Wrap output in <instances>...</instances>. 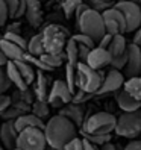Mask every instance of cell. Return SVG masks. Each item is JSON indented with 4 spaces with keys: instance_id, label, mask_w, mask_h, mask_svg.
<instances>
[{
    "instance_id": "6da1fadb",
    "label": "cell",
    "mask_w": 141,
    "mask_h": 150,
    "mask_svg": "<svg viewBox=\"0 0 141 150\" xmlns=\"http://www.w3.org/2000/svg\"><path fill=\"white\" fill-rule=\"evenodd\" d=\"M44 132H46V138L50 149L64 150L70 141L77 137V126L67 117L56 114L49 118Z\"/></svg>"
},
{
    "instance_id": "7a4b0ae2",
    "label": "cell",
    "mask_w": 141,
    "mask_h": 150,
    "mask_svg": "<svg viewBox=\"0 0 141 150\" xmlns=\"http://www.w3.org/2000/svg\"><path fill=\"white\" fill-rule=\"evenodd\" d=\"M79 28V32L86 33L99 44V41L103 38V35L106 33V26H105V20L100 11H96L90 8L82 17L81 20L76 23Z\"/></svg>"
},
{
    "instance_id": "3957f363",
    "label": "cell",
    "mask_w": 141,
    "mask_h": 150,
    "mask_svg": "<svg viewBox=\"0 0 141 150\" xmlns=\"http://www.w3.org/2000/svg\"><path fill=\"white\" fill-rule=\"evenodd\" d=\"M115 126H117V117L111 112L102 111L86 117L84 126L81 127V132L91 135H105L115 130Z\"/></svg>"
},
{
    "instance_id": "277c9868",
    "label": "cell",
    "mask_w": 141,
    "mask_h": 150,
    "mask_svg": "<svg viewBox=\"0 0 141 150\" xmlns=\"http://www.w3.org/2000/svg\"><path fill=\"white\" fill-rule=\"evenodd\" d=\"M43 41H44V49L47 53H53L59 55L65 50V44H67V37H68V30L62 28L61 24L52 23L47 24L43 29Z\"/></svg>"
},
{
    "instance_id": "5b68a950",
    "label": "cell",
    "mask_w": 141,
    "mask_h": 150,
    "mask_svg": "<svg viewBox=\"0 0 141 150\" xmlns=\"http://www.w3.org/2000/svg\"><path fill=\"white\" fill-rule=\"evenodd\" d=\"M76 67H77V77H79V88L86 93L97 94L106 73L91 68L86 62H82V61Z\"/></svg>"
},
{
    "instance_id": "8992f818",
    "label": "cell",
    "mask_w": 141,
    "mask_h": 150,
    "mask_svg": "<svg viewBox=\"0 0 141 150\" xmlns=\"http://www.w3.org/2000/svg\"><path fill=\"white\" fill-rule=\"evenodd\" d=\"M114 132L118 137L130 138V139L141 135V109L123 112L117 118V126Z\"/></svg>"
},
{
    "instance_id": "52a82bcc",
    "label": "cell",
    "mask_w": 141,
    "mask_h": 150,
    "mask_svg": "<svg viewBox=\"0 0 141 150\" xmlns=\"http://www.w3.org/2000/svg\"><path fill=\"white\" fill-rule=\"evenodd\" d=\"M47 146L46 132L41 127H26L18 132L17 147L21 150H46Z\"/></svg>"
},
{
    "instance_id": "ba28073f",
    "label": "cell",
    "mask_w": 141,
    "mask_h": 150,
    "mask_svg": "<svg viewBox=\"0 0 141 150\" xmlns=\"http://www.w3.org/2000/svg\"><path fill=\"white\" fill-rule=\"evenodd\" d=\"M115 6L123 12L126 18V32H135L141 28V3L135 0H121L115 2Z\"/></svg>"
},
{
    "instance_id": "9c48e42d",
    "label": "cell",
    "mask_w": 141,
    "mask_h": 150,
    "mask_svg": "<svg viewBox=\"0 0 141 150\" xmlns=\"http://www.w3.org/2000/svg\"><path fill=\"white\" fill-rule=\"evenodd\" d=\"M72 100H73V93L68 88L65 81L58 79V81H55L53 83H52L50 93H49V97H47V102L50 103V106L62 108Z\"/></svg>"
},
{
    "instance_id": "30bf717a",
    "label": "cell",
    "mask_w": 141,
    "mask_h": 150,
    "mask_svg": "<svg viewBox=\"0 0 141 150\" xmlns=\"http://www.w3.org/2000/svg\"><path fill=\"white\" fill-rule=\"evenodd\" d=\"M102 15L105 20V26H106V32L114 33V35L126 33V18L115 5L108 8L106 11H103Z\"/></svg>"
},
{
    "instance_id": "8fae6325",
    "label": "cell",
    "mask_w": 141,
    "mask_h": 150,
    "mask_svg": "<svg viewBox=\"0 0 141 150\" xmlns=\"http://www.w3.org/2000/svg\"><path fill=\"white\" fill-rule=\"evenodd\" d=\"M126 82V76L125 73H121L120 70L115 68H109L106 71V76L103 79V83L100 86V90L97 94H109V93H117L120 91L123 85Z\"/></svg>"
},
{
    "instance_id": "7c38bea8",
    "label": "cell",
    "mask_w": 141,
    "mask_h": 150,
    "mask_svg": "<svg viewBox=\"0 0 141 150\" xmlns=\"http://www.w3.org/2000/svg\"><path fill=\"white\" fill-rule=\"evenodd\" d=\"M128 55H129L128 65L125 67V71H123L126 79L140 76L141 74V47L135 42L128 44Z\"/></svg>"
},
{
    "instance_id": "4fadbf2b",
    "label": "cell",
    "mask_w": 141,
    "mask_h": 150,
    "mask_svg": "<svg viewBox=\"0 0 141 150\" xmlns=\"http://www.w3.org/2000/svg\"><path fill=\"white\" fill-rule=\"evenodd\" d=\"M0 139L6 150H14L17 147V139H18V130L15 127L14 120H5L0 126Z\"/></svg>"
},
{
    "instance_id": "5bb4252c",
    "label": "cell",
    "mask_w": 141,
    "mask_h": 150,
    "mask_svg": "<svg viewBox=\"0 0 141 150\" xmlns=\"http://www.w3.org/2000/svg\"><path fill=\"white\" fill-rule=\"evenodd\" d=\"M111 61H112V55L109 53V50L97 46L90 52V55H88L85 62L94 70H102L103 67L109 65Z\"/></svg>"
},
{
    "instance_id": "9a60e30c",
    "label": "cell",
    "mask_w": 141,
    "mask_h": 150,
    "mask_svg": "<svg viewBox=\"0 0 141 150\" xmlns=\"http://www.w3.org/2000/svg\"><path fill=\"white\" fill-rule=\"evenodd\" d=\"M59 114L67 117L68 120H72L77 127H82L85 120H86L85 118V109L82 108V105L74 103V102H70V103L65 105V106H62L61 111H59Z\"/></svg>"
},
{
    "instance_id": "2e32d148",
    "label": "cell",
    "mask_w": 141,
    "mask_h": 150,
    "mask_svg": "<svg viewBox=\"0 0 141 150\" xmlns=\"http://www.w3.org/2000/svg\"><path fill=\"white\" fill-rule=\"evenodd\" d=\"M26 20L32 28H38L43 23V8L40 0H26Z\"/></svg>"
},
{
    "instance_id": "e0dca14e",
    "label": "cell",
    "mask_w": 141,
    "mask_h": 150,
    "mask_svg": "<svg viewBox=\"0 0 141 150\" xmlns=\"http://www.w3.org/2000/svg\"><path fill=\"white\" fill-rule=\"evenodd\" d=\"M115 100H117L118 108H120L123 112H130V111H138V109H141V100L135 99L134 96H130V94L125 90V88H121L120 91H117Z\"/></svg>"
},
{
    "instance_id": "ac0fdd59",
    "label": "cell",
    "mask_w": 141,
    "mask_h": 150,
    "mask_svg": "<svg viewBox=\"0 0 141 150\" xmlns=\"http://www.w3.org/2000/svg\"><path fill=\"white\" fill-rule=\"evenodd\" d=\"M0 49H2V52L8 56V59L9 61H21L26 58V52L24 49H21L18 44H15L9 40H6L5 37L2 38V41H0Z\"/></svg>"
},
{
    "instance_id": "d6986e66",
    "label": "cell",
    "mask_w": 141,
    "mask_h": 150,
    "mask_svg": "<svg viewBox=\"0 0 141 150\" xmlns=\"http://www.w3.org/2000/svg\"><path fill=\"white\" fill-rule=\"evenodd\" d=\"M15 127H17L18 132L26 129V127H41V129H44L46 127V123H44L43 118L35 115V114L26 112V114H23V115H20L15 120Z\"/></svg>"
},
{
    "instance_id": "ffe728a7",
    "label": "cell",
    "mask_w": 141,
    "mask_h": 150,
    "mask_svg": "<svg viewBox=\"0 0 141 150\" xmlns=\"http://www.w3.org/2000/svg\"><path fill=\"white\" fill-rule=\"evenodd\" d=\"M35 96H37L38 100H47L49 93H50V88H49V81L46 74L43 73V70H38L37 71V77H35Z\"/></svg>"
},
{
    "instance_id": "44dd1931",
    "label": "cell",
    "mask_w": 141,
    "mask_h": 150,
    "mask_svg": "<svg viewBox=\"0 0 141 150\" xmlns=\"http://www.w3.org/2000/svg\"><path fill=\"white\" fill-rule=\"evenodd\" d=\"M5 67H6V71H8V74H9L12 83L17 86V90H26V88H29V85L26 83L24 77L21 76L20 70H18V67H17V64L14 62V61H8V64Z\"/></svg>"
},
{
    "instance_id": "7402d4cb",
    "label": "cell",
    "mask_w": 141,
    "mask_h": 150,
    "mask_svg": "<svg viewBox=\"0 0 141 150\" xmlns=\"http://www.w3.org/2000/svg\"><path fill=\"white\" fill-rule=\"evenodd\" d=\"M108 50H109V53L112 55V58L114 56H120V55L125 53V52L128 50V42H126L125 35H123V33L114 35V38H112V41L109 44Z\"/></svg>"
},
{
    "instance_id": "603a6c76",
    "label": "cell",
    "mask_w": 141,
    "mask_h": 150,
    "mask_svg": "<svg viewBox=\"0 0 141 150\" xmlns=\"http://www.w3.org/2000/svg\"><path fill=\"white\" fill-rule=\"evenodd\" d=\"M65 82L68 85V88L72 90V93L74 94L79 90V77H77V67L72 62L65 64Z\"/></svg>"
},
{
    "instance_id": "cb8c5ba5",
    "label": "cell",
    "mask_w": 141,
    "mask_h": 150,
    "mask_svg": "<svg viewBox=\"0 0 141 150\" xmlns=\"http://www.w3.org/2000/svg\"><path fill=\"white\" fill-rule=\"evenodd\" d=\"M14 62L17 64V67H18V70H20L21 76L24 77L26 83H28V85L33 83L35 82V77H37V73H35V70H33V65L29 62V61H24V59L14 61Z\"/></svg>"
},
{
    "instance_id": "d4e9b609",
    "label": "cell",
    "mask_w": 141,
    "mask_h": 150,
    "mask_svg": "<svg viewBox=\"0 0 141 150\" xmlns=\"http://www.w3.org/2000/svg\"><path fill=\"white\" fill-rule=\"evenodd\" d=\"M28 52L33 56H41L43 53H46L44 49V41H43V33H37L29 40L28 42Z\"/></svg>"
},
{
    "instance_id": "484cf974",
    "label": "cell",
    "mask_w": 141,
    "mask_h": 150,
    "mask_svg": "<svg viewBox=\"0 0 141 150\" xmlns=\"http://www.w3.org/2000/svg\"><path fill=\"white\" fill-rule=\"evenodd\" d=\"M123 88H125L130 96H134L135 99L141 100V76H134V77L126 79Z\"/></svg>"
},
{
    "instance_id": "4316f807",
    "label": "cell",
    "mask_w": 141,
    "mask_h": 150,
    "mask_svg": "<svg viewBox=\"0 0 141 150\" xmlns=\"http://www.w3.org/2000/svg\"><path fill=\"white\" fill-rule=\"evenodd\" d=\"M65 55H67V62H72L74 65H77L81 61H79V44L70 37L67 40L65 44Z\"/></svg>"
},
{
    "instance_id": "83f0119b",
    "label": "cell",
    "mask_w": 141,
    "mask_h": 150,
    "mask_svg": "<svg viewBox=\"0 0 141 150\" xmlns=\"http://www.w3.org/2000/svg\"><path fill=\"white\" fill-rule=\"evenodd\" d=\"M32 114H35L37 117L40 118H47L49 117V114H50V103L47 100H35L32 103V109H30Z\"/></svg>"
},
{
    "instance_id": "f1b7e54d",
    "label": "cell",
    "mask_w": 141,
    "mask_h": 150,
    "mask_svg": "<svg viewBox=\"0 0 141 150\" xmlns=\"http://www.w3.org/2000/svg\"><path fill=\"white\" fill-rule=\"evenodd\" d=\"M44 62H46L47 65H50L52 68H56V67H61L64 64V59H67V55H65V52H62V53H59V55H53V53H43L40 56Z\"/></svg>"
},
{
    "instance_id": "f546056e",
    "label": "cell",
    "mask_w": 141,
    "mask_h": 150,
    "mask_svg": "<svg viewBox=\"0 0 141 150\" xmlns=\"http://www.w3.org/2000/svg\"><path fill=\"white\" fill-rule=\"evenodd\" d=\"M81 3H84V0H62V2H61V6H62L64 15L67 17V18H68V17H72V15H74L76 8Z\"/></svg>"
},
{
    "instance_id": "4dcf8cb0",
    "label": "cell",
    "mask_w": 141,
    "mask_h": 150,
    "mask_svg": "<svg viewBox=\"0 0 141 150\" xmlns=\"http://www.w3.org/2000/svg\"><path fill=\"white\" fill-rule=\"evenodd\" d=\"M72 38L77 42V44H82V46H86V47H90V49H94L96 46H97V42H96L90 35H86V33H82V32H79L76 35H72Z\"/></svg>"
},
{
    "instance_id": "1f68e13d",
    "label": "cell",
    "mask_w": 141,
    "mask_h": 150,
    "mask_svg": "<svg viewBox=\"0 0 141 150\" xmlns=\"http://www.w3.org/2000/svg\"><path fill=\"white\" fill-rule=\"evenodd\" d=\"M11 85H12V81L6 71V68L0 67V94H5L11 88Z\"/></svg>"
},
{
    "instance_id": "d6a6232c",
    "label": "cell",
    "mask_w": 141,
    "mask_h": 150,
    "mask_svg": "<svg viewBox=\"0 0 141 150\" xmlns=\"http://www.w3.org/2000/svg\"><path fill=\"white\" fill-rule=\"evenodd\" d=\"M128 59H129V55H128V50L125 52L123 55H120V56H114L112 58V61H111V68H115V70H125V67L128 65Z\"/></svg>"
},
{
    "instance_id": "836d02e7",
    "label": "cell",
    "mask_w": 141,
    "mask_h": 150,
    "mask_svg": "<svg viewBox=\"0 0 141 150\" xmlns=\"http://www.w3.org/2000/svg\"><path fill=\"white\" fill-rule=\"evenodd\" d=\"M82 134V138H86L88 141L97 144V146H102L105 143L111 141V134H105V135H91V134H85V132H81Z\"/></svg>"
},
{
    "instance_id": "e575fe53",
    "label": "cell",
    "mask_w": 141,
    "mask_h": 150,
    "mask_svg": "<svg viewBox=\"0 0 141 150\" xmlns=\"http://www.w3.org/2000/svg\"><path fill=\"white\" fill-rule=\"evenodd\" d=\"M3 37H5L6 40H9V41L15 42V44H18V46H20L21 49L28 50V42H26V40L21 37L20 33H17V32H6V30H5Z\"/></svg>"
},
{
    "instance_id": "d590c367",
    "label": "cell",
    "mask_w": 141,
    "mask_h": 150,
    "mask_svg": "<svg viewBox=\"0 0 141 150\" xmlns=\"http://www.w3.org/2000/svg\"><path fill=\"white\" fill-rule=\"evenodd\" d=\"M23 114H26V112H23L21 109H18V108H15L14 106V105H11V106L9 108H8L3 114H2V115H0V117H2L3 118V121L5 120H17V118H18L20 115H23Z\"/></svg>"
},
{
    "instance_id": "8d00e7d4",
    "label": "cell",
    "mask_w": 141,
    "mask_h": 150,
    "mask_svg": "<svg viewBox=\"0 0 141 150\" xmlns=\"http://www.w3.org/2000/svg\"><path fill=\"white\" fill-rule=\"evenodd\" d=\"M91 93H86V91H84V90H79L73 94V100L72 102H74V103H79V105H82V103H85L86 100H90L91 99Z\"/></svg>"
},
{
    "instance_id": "74e56055",
    "label": "cell",
    "mask_w": 141,
    "mask_h": 150,
    "mask_svg": "<svg viewBox=\"0 0 141 150\" xmlns=\"http://www.w3.org/2000/svg\"><path fill=\"white\" fill-rule=\"evenodd\" d=\"M114 5H115V3L105 2V0H90V6L93 8V9H96V11H100V12L106 11L108 8H111V6H114Z\"/></svg>"
},
{
    "instance_id": "f35d334b",
    "label": "cell",
    "mask_w": 141,
    "mask_h": 150,
    "mask_svg": "<svg viewBox=\"0 0 141 150\" xmlns=\"http://www.w3.org/2000/svg\"><path fill=\"white\" fill-rule=\"evenodd\" d=\"M8 18H11V15H9V8H8V5L3 2V0H0V28L6 24Z\"/></svg>"
},
{
    "instance_id": "ab89813d",
    "label": "cell",
    "mask_w": 141,
    "mask_h": 150,
    "mask_svg": "<svg viewBox=\"0 0 141 150\" xmlns=\"http://www.w3.org/2000/svg\"><path fill=\"white\" fill-rule=\"evenodd\" d=\"M64 150H84V139L79 138V137L73 138V139L65 146Z\"/></svg>"
},
{
    "instance_id": "60d3db41",
    "label": "cell",
    "mask_w": 141,
    "mask_h": 150,
    "mask_svg": "<svg viewBox=\"0 0 141 150\" xmlns=\"http://www.w3.org/2000/svg\"><path fill=\"white\" fill-rule=\"evenodd\" d=\"M12 105V97L6 96V94H0V115Z\"/></svg>"
},
{
    "instance_id": "b9f144b4",
    "label": "cell",
    "mask_w": 141,
    "mask_h": 150,
    "mask_svg": "<svg viewBox=\"0 0 141 150\" xmlns=\"http://www.w3.org/2000/svg\"><path fill=\"white\" fill-rule=\"evenodd\" d=\"M90 8H91V6H90V5H86L85 2H84V3H81V5H79V6L76 8V11H74V20H76V23H77L79 20H81V17H82L88 9H90Z\"/></svg>"
},
{
    "instance_id": "7bdbcfd3",
    "label": "cell",
    "mask_w": 141,
    "mask_h": 150,
    "mask_svg": "<svg viewBox=\"0 0 141 150\" xmlns=\"http://www.w3.org/2000/svg\"><path fill=\"white\" fill-rule=\"evenodd\" d=\"M3 2L8 5V8H9V15H11V18H14V17H15V12H17V8H18V3H20V0H3Z\"/></svg>"
},
{
    "instance_id": "ee69618b",
    "label": "cell",
    "mask_w": 141,
    "mask_h": 150,
    "mask_svg": "<svg viewBox=\"0 0 141 150\" xmlns=\"http://www.w3.org/2000/svg\"><path fill=\"white\" fill-rule=\"evenodd\" d=\"M112 38H114V33L106 32V33L103 35V38L99 41L97 46H99V47H103V49H108V47H109V44H111V41H112Z\"/></svg>"
},
{
    "instance_id": "f6af8a7d",
    "label": "cell",
    "mask_w": 141,
    "mask_h": 150,
    "mask_svg": "<svg viewBox=\"0 0 141 150\" xmlns=\"http://www.w3.org/2000/svg\"><path fill=\"white\" fill-rule=\"evenodd\" d=\"M26 0H20V3H18V8H17V12H15V17L14 18H20V17H23L26 14Z\"/></svg>"
},
{
    "instance_id": "bcb514c9",
    "label": "cell",
    "mask_w": 141,
    "mask_h": 150,
    "mask_svg": "<svg viewBox=\"0 0 141 150\" xmlns=\"http://www.w3.org/2000/svg\"><path fill=\"white\" fill-rule=\"evenodd\" d=\"M125 150H141V139H132L125 146Z\"/></svg>"
},
{
    "instance_id": "7dc6e473",
    "label": "cell",
    "mask_w": 141,
    "mask_h": 150,
    "mask_svg": "<svg viewBox=\"0 0 141 150\" xmlns=\"http://www.w3.org/2000/svg\"><path fill=\"white\" fill-rule=\"evenodd\" d=\"M82 139H84V150H100V146L88 141L86 138H82Z\"/></svg>"
},
{
    "instance_id": "c3c4849f",
    "label": "cell",
    "mask_w": 141,
    "mask_h": 150,
    "mask_svg": "<svg viewBox=\"0 0 141 150\" xmlns=\"http://www.w3.org/2000/svg\"><path fill=\"white\" fill-rule=\"evenodd\" d=\"M117 144H112L111 141H108V143H105L100 146V150H117Z\"/></svg>"
},
{
    "instance_id": "681fc988",
    "label": "cell",
    "mask_w": 141,
    "mask_h": 150,
    "mask_svg": "<svg viewBox=\"0 0 141 150\" xmlns=\"http://www.w3.org/2000/svg\"><path fill=\"white\" fill-rule=\"evenodd\" d=\"M132 42L138 44V46L141 47V28L135 30V35H134V41H132Z\"/></svg>"
},
{
    "instance_id": "f907efd6",
    "label": "cell",
    "mask_w": 141,
    "mask_h": 150,
    "mask_svg": "<svg viewBox=\"0 0 141 150\" xmlns=\"http://www.w3.org/2000/svg\"><path fill=\"white\" fill-rule=\"evenodd\" d=\"M6 32H17V33H20V23H14L12 26H8Z\"/></svg>"
},
{
    "instance_id": "816d5d0a",
    "label": "cell",
    "mask_w": 141,
    "mask_h": 150,
    "mask_svg": "<svg viewBox=\"0 0 141 150\" xmlns=\"http://www.w3.org/2000/svg\"><path fill=\"white\" fill-rule=\"evenodd\" d=\"M8 61H9V59H8V56L2 52V49H0V67L6 65V64H8Z\"/></svg>"
},
{
    "instance_id": "f5cc1de1",
    "label": "cell",
    "mask_w": 141,
    "mask_h": 150,
    "mask_svg": "<svg viewBox=\"0 0 141 150\" xmlns=\"http://www.w3.org/2000/svg\"><path fill=\"white\" fill-rule=\"evenodd\" d=\"M0 150H6L5 146H3V143H2V139H0Z\"/></svg>"
},
{
    "instance_id": "db71d44e",
    "label": "cell",
    "mask_w": 141,
    "mask_h": 150,
    "mask_svg": "<svg viewBox=\"0 0 141 150\" xmlns=\"http://www.w3.org/2000/svg\"><path fill=\"white\" fill-rule=\"evenodd\" d=\"M117 147H118L117 150H125V146H121V144H117Z\"/></svg>"
},
{
    "instance_id": "11a10c76",
    "label": "cell",
    "mask_w": 141,
    "mask_h": 150,
    "mask_svg": "<svg viewBox=\"0 0 141 150\" xmlns=\"http://www.w3.org/2000/svg\"><path fill=\"white\" fill-rule=\"evenodd\" d=\"M105 2H111V3H115V0H105Z\"/></svg>"
},
{
    "instance_id": "9f6ffc18",
    "label": "cell",
    "mask_w": 141,
    "mask_h": 150,
    "mask_svg": "<svg viewBox=\"0 0 141 150\" xmlns=\"http://www.w3.org/2000/svg\"><path fill=\"white\" fill-rule=\"evenodd\" d=\"M2 38H3V33H0V41H2Z\"/></svg>"
},
{
    "instance_id": "6f0895ef",
    "label": "cell",
    "mask_w": 141,
    "mask_h": 150,
    "mask_svg": "<svg viewBox=\"0 0 141 150\" xmlns=\"http://www.w3.org/2000/svg\"><path fill=\"white\" fill-rule=\"evenodd\" d=\"M14 150H21V149H20V147H15V149H14Z\"/></svg>"
},
{
    "instance_id": "680465c9",
    "label": "cell",
    "mask_w": 141,
    "mask_h": 150,
    "mask_svg": "<svg viewBox=\"0 0 141 150\" xmlns=\"http://www.w3.org/2000/svg\"><path fill=\"white\" fill-rule=\"evenodd\" d=\"M140 3H141V0H140Z\"/></svg>"
}]
</instances>
